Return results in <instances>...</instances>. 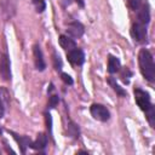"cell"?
I'll return each mask as SVG.
<instances>
[{
    "label": "cell",
    "mask_w": 155,
    "mask_h": 155,
    "mask_svg": "<svg viewBox=\"0 0 155 155\" xmlns=\"http://www.w3.org/2000/svg\"><path fill=\"white\" fill-rule=\"evenodd\" d=\"M138 63H139L140 73L144 76V79L148 80L149 82H154L155 81V64H154L153 54L148 50L142 48L138 53Z\"/></svg>",
    "instance_id": "1"
},
{
    "label": "cell",
    "mask_w": 155,
    "mask_h": 155,
    "mask_svg": "<svg viewBox=\"0 0 155 155\" xmlns=\"http://www.w3.org/2000/svg\"><path fill=\"white\" fill-rule=\"evenodd\" d=\"M131 36L134 41L139 42V44H144L147 42L148 39V30H147V25L142 24L139 22L133 23L131 27Z\"/></svg>",
    "instance_id": "2"
},
{
    "label": "cell",
    "mask_w": 155,
    "mask_h": 155,
    "mask_svg": "<svg viewBox=\"0 0 155 155\" xmlns=\"http://www.w3.org/2000/svg\"><path fill=\"white\" fill-rule=\"evenodd\" d=\"M134 101H136V103H137V105L143 110V111H145V110H148L153 104H151V101H150V96H149V93L148 92H145L144 90H142V88H134Z\"/></svg>",
    "instance_id": "3"
},
{
    "label": "cell",
    "mask_w": 155,
    "mask_h": 155,
    "mask_svg": "<svg viewBox=\"0 0 155 155\" xmlns=\"http://www.w3.org/2000/svg\"><path fill=\"white\" fill-rule=\"evenodd\" d=\"M90 113L96 120L102 121V122H107L110 119V113H109L108 108L104 107L103 104H98V103L92 104L90 107Z\"/></svg>",
    "instance_id": "4"
},
{
    "label": "cell",
    "mask_w": 155,
    "mask_h": 155,
    "mask_svg": "<svg viewBox=\"0 0 155 155\" xmlns=\"http://www.w3.org/2000/svg\"><path fill=\"white\" fill-rule=\"evenodd\" d=\"M67 58L73 65H82L85 62V53L81 48H73L67 52Z\"/></svg>",
    "instance_id": "5"
},
{
    "label": "cell",
    "mask_w": 155,
    "mask_h": 155,
    "mask_svg": "<svg viewBox=\"0 0 155 155\" xmlns=\"http://www.w3.org/2000/svg\"><path fill=\"white\" fill-rule=\"evenodd\" d=\"M85 33V28L84 25L78 22V21H74V22H70L68 25H67V34L68 36H70L71 39H79L84 35Z\"/></svg>",
    "instance_id": "6"
},
{
    "label": "cell",
    "mask_w": 155,
    "mask_h": 155,
    "mask_svg": "<svg viewBox=\"0 0 155 155\" xmlns=\"http://www.w3.org/2000/svg\"><path fill=\"white\" fill-rule=\"evenodd\" d=\"M0 75L2 80L11 79V63L7 53H4L0 56Z\"/></svg>",
    "instance_id": "7"
},
{
    "label": "cell",
    "mask_w": 155,
    "mask_h": 155,
    "mask_svg": "<svg viewBox=\"0 0 155 155\" xmlns=\"http://www.w3.org/2000/svg\"><path fill=\"white\" fill-rule=\"evenodd\" d=\"M137 17H138V22L142 24L147 25L150 22V10L147 1H143L140 6L137 8Z\"/></svg>",
    "instance_id": "8"
},
{
    "label": "cell",
    "mask_w": 155,
    "mask_h": 155,
    "mask_svg": "<svg viewBox=\"0 0 155 155\" xmlns=\"http://www.w3.org/2000/svg\"><path fill=\"white\" fill-rule=\"evenodd\" d=\"M33 54H34L35 68H36L39 71L45 70V68H46V63H45V59H44L42 51H41V48H40V46H39L38 44H35V45L33 46Z\"/></svg>",
    "instance_id": "9"
},
{
    "label": "cell",
    "mask_w": 155,
    "mask_h": 155,
    "mask_svg": "<svg viewBox=\"0 0 155 155\" xmlns=\"http://www.w3.org/2000/svg\"><path fill=\"white\" fill-rule=\"evenodd\" d=\"M8 133L12 134V137H13V138L16 139V142L18 143V145H19V148H21V153H22V154H25L27 148L31 144V139H30L29 137H27V136H19V134H17V133H15L13 131H10V130H8Z\"/></svg>",
    "instance_id": "10"
},
{
    "label": "cell",
    "mask_w": 155,
    "mask_h": 155,
    "mask_svg": "<svg viewBox=\"0 0 155 155\" xmlns=\"http://www.w3.org/2000/svg\"><path fill=\"white\" fill-rule=\"evenodd\" d=\"M47 145V136L45 133H39L36 139L34 142H31V144L29 145L31 149L34 150H39V151H44V149Z\"/></svg>",
    "instance_id": "11"
},
{
    "label": "cell",
    "mask_w": 155,
    "mask_h": 155,
    "mask_svg": "<svg viewBox=\"0 0 155 155\" xmlns=\"http://www.w3.org/2000/svg\"><path fill=\"white\" fill-rule=\"evenodd\" d=\"M10 94L7 92L6 88H0V117L4 116L5 114V110H6V107L8 105V102H10Z\"/></svg>",
    "instance_id": "12"
},
{
    "label": "cell",
    "mask_w": 155,
    "mask_h": 155,
    "mask_svg": "<svg viewBox=\"0 0 155 155\" xmlns=\"http://www.w3.org/2000/svg\"><path fill=\"white\" fill-rule=\"evenodd\" d=\"M121 68V63H120V59L113 54H110L108 57V71L110 74H115L120 70Z\"/></svg>",
    "instance_id": "13"
},
{
    "label": "cell",
    "mask_w": 155,
    "mask_h": 155,
    "mask_svg": "<svg viewBox=\"0 0 155 155\" xmlns=\"http://www.w3.org/2000/svg\"><path fill=\"white\" fill-rule=\"evenodd\" d=\"M59 45H61L62 48H64L67 52L76 47V44H75L74 39H71V38L68 36V35H61V36H59Z\"/></svg>",
    "instance_id": "14"
},
{
    "label": "cell",
    "mask_w": 155,
    "mask_h": 155,
    "mask_svg": "<svg viewBox=\"0 0 155 155\" xmlns=\"http://www.w3.org/2000/svg\"><path fill=\"white\" fill-rule=\"evenodd\" d=\"M107 81H108V84L113 87V90H114V91H115L120 97H125V96L127 94V93H126V91H125L122 87H120V85L116 82V80H115L114 78H108V80H107Z\"/></svg>",
    "instance_id": "15"
},
{
    "label": "cell",
    "mask_w": 155,
    "mask_h": 155,
    "mask_svg": "<svg viewBox=\"0 0 155 155\" xmlns=\"http://www.w3.org/2000/svg\"><path fill=\"white\" fill-rule=\"evenodd\" d=\"M68 133L70 137L73 138H79V134H80V131H79V126L76 124H74L73 121L69 122L68 125Z\"/></svg>",
    "instance_id": "16"
},
{
    "label": "cell",
    "mask_w": 155,
    "mask_h": 155,
    "mask_svg": "<svg viewBox=\"0 0 155 155\" xmlns=\"http://www.w3.org/2000/svg\"><path fill=\"white\" fill-rule=\"evenodd\" d=\"M145 115H147V119H148L150 126L154 127V125H155V109H154V105H151L148 110H145Z\"/></svg>",
    "instance_id": "17"
},
{
    "label": "cell",
    "mask_w": 155,
    "mask_h": 155,
    "mask_svg": "<svg viewBox=\"0 0 155 155\" xmlns=\"http://www.w3.org/2000/svg\"><path fill=\"white\" fill-rule=\"evenodd\" d=\"M31 1H33L34 6H35L36 12L41 13V12L45 11V8H46V2H45V0H31Z\"/></svg>",
    "instance_id": "18"
},
{
    "label": "cell",
    "mask_w": 155,
    "mask_h": 155,
    "mask_svg": "<svg viewBox=\"0 0 155 155\" xmlns=\"http://www.w3.org/2000/svg\"><path fill=\"white\" fill-rule=\"evenodd\" d=\"M53 64H54V69L56 70H61L62 69V61L59 54H57V52H53Z\"/></svg>",
    "instance_id": "19"
},
{
    "label": "cell",
    "mask_w": 155,
    "mask_h": 155,
    "mask_svg": "<svg viewBox=\"0 0 155 155\" xmlns=\"http://www.w3.org/2000/svg\"><path fill=\"white\" fill-rule=\"evenodd\" d=\"M143 1H144V0H127L128 6H130L133 11H137V8L140 6V4H142Z\"/></svg>",
    "instance_id": "20"
},
{
    "label": "cell",
    "mask_w": 155,
    "mask_h": 155,
    "mask_svg": "<svg viewBox=\"0 0 155 155\" xmlns=\"http://www.w3.org/2000/svg\"><path fill=\"white\" fill-rule=\"evenodd\" d=\"M130 76H132V73L127 69V68H125L122 71H121V78H122V80H124V82L125 84H128L130 82Z\"/></svg>",
    "instance_id": "21"
},
{
    "label": "cell",
    "mask_w": 155,
    "mask_h": 155,
    "mask_svg": "<svg viewBox=\"0 0 155 155\" xmlns=\"http://www.w3.org/2000/svg\"><path fill=\"white\" fill-rule=\"evenodd\" d=\"M59 102V97L57 94H53L50 97V101H48V108H54Z\"/></svg>",
    "instance_id": "22"
},
{
    "label": "cell",
    "mask_w": 155,
    "mask_h": 155,
    "mask_svg": "<svg viewBox=\"0 0 155 155\" xmlns=\"http://www.w3.org/2000/svg\"><path fill=\"white\" fill-rule=\"evenodd\" d=\"M61 78H62V80L64 81V84H67V85H73V84H74L71 76H70L69 74H67V73H62V74H61Z\"/></svg>",
    "instance_id": "23"
},
{
    "label": "cell",
    "mask_w": 155,
    "mask_h": 155,
    "mask_svg": "<svg viewBox=\"0 0 155 155\" xmlns=\"http://www.w3.org/2000/svg\"><path fill=\"white\" fill-rule=\"evenodd\" d=\"M45 117H46V122H47V128H48V131L51 133V131H52V119H51L50 113H46L45 114Z\"/></svg>",
    "instance_id": "24"
},
{
    "label": "cell",
    "mask_w": 155,
    "mask_h": 155,
    "mask_svg": "<svg viewBox=\"0 0 155 155\" xmlns=\"http://www.w3.org/2000/svg\"><path fill=\"white\" fill-rule=\"evenodd\" d=\"M74 1H76V2H78L80 6H81V7H84V6H85V2H84V0H74Z\"/></svg>",
    "instance_id": "25"
},
{
    "label": "cell",
    "mask_w": 155,
    "mask_h": 155,
    "mask_svg": "<svg viewBox=\"0 0 155 155\" xmlns=\"http://www.w3.org/2000/svg\"><path fill=\"white\" fill-rule=\"evenodd\" d=\"M73 0H63V2H64V5H69L70 2H71Z\"/></svg>",
    "instance_id": "26"
}]
</instances>
